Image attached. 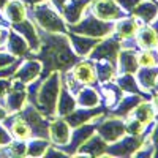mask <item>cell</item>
Instances as JSON below:
<instances>
[{"mask_svg":"<svg viewBox=\"0 0 158 158\" xmlns=\"http://www.w3.org/2000/svg\"><path fill=\"white\" fill-rule=\"evenodd\" d=\"M40 43L41 46L36 52V57L43 63V74L40 76L41 81L52 71L63 73L71 70L73 65L81 59L73 51L68 33H51L40 30Z\"/></svg>","mask_w":158,"mask_h":158,"instance_id":"obj_1","label":"cell"},{"mask_svg":"<svg viewBox=\"0 0 158 158\" xmlns=\"http://www.w3.org/2000/svg\"><path fill=\"white\" fill-rule=\"evenodd\" d=\"M29 16L40 30L51 33H68V24L65 22L62 13H59L49 0L29 6Z\"/></svg>","mask_w":158,"mask_h":158,"instance_id":"obj_2","label":"cell"},{"mask_svg":"<svg viewBox=\"0 0 158 158\" xmlns=\"http://www.w3.org/2000/svg\"><path fill=\"white\" fill-rule=\"evenodd\" d=\"M60 87H62V73L52 71L41 81V85H40V90L36 94V100L33 104L49 118L56 117V108H57V98L60 94Z\"/></svg>","mask_w":158,"mask_h":158,"instance_id":"obj_3","label":"cell"},{"mask_svg":"<svg viewBox=\"0 0 158 158\" xmlns=\"http://www.w3.org/2000/svg\"><path fill=\"white\" fill-rule=\"evenodd\" d=\"M68 32H74V33H81V35H87L92 38L101 40L114 32V22L103 21V19L97 18L87 8L81 21L76 22L74 25H68Z\"/></svg>","mask_w":158,"mask_h":158,"instance_id":"obj_4","label":"cell"},{"mask_svg":"<svg viewBox=\"0 0 158 158\" xmlns=\"http://www.w3.org/2000/svg\"><path fill=\"white\" fill-rule=\"evenodd\" d=\"M21 117L24 118L27 125L30 127L32 131V136H38V138H46L49 139V123H51V118L46 117L41 111H40L35 104L29 103L19 111Z\"/></svg>","mask_w":158,"mask_h":158,"instance_id":"obj_5","label":"cell"},{"mask_svg":"<svg viewBox=\"0 0 158 158\" xmlns=\"http://www.w3.org/2000/svg\"><path fill=\"white\" fill-rule=\"evenodd\" d=\"M120 49H122V41L114 33H111L108 36L98 40L95 48L90 51L89 59L90 60H108L115 65Z\"/></svg>","mask_w":158,"mask_h":158,"instance_id":"obj_6","label":"cell"},{"mask_svg":"<svg viewBox=\"0 0 158 158\" xmlns=\"http://www.w3.org/2000/svg\"><path fill=\"white\" fill-rule=\"evenodd\" d=\"M97 133L106 141L108 144L120 139L127 131H125V120L122 117L111 115V114H103L98 118L97 123Z\"/></svg>","mask_w":158,"mask_h":158,"instance_id":"obj_7","label":"cell"},{"mask_svg":"<svg viewBox=\"0 0 158 158\" xmlns=\"http://www.w3.org/2000/svg\"><path fill=\"white\" fill-rule=\"evenodd\" d=\"M101 115H103V114H101ZM101 115L92 118V120L87 122V123H82V125L76 127V128L71 131V136H70L68 144L62 147V149L65 150V153H67V155H74V153L77 152V149L81 147L92 135L97 133V123H98V118H100Z\"/></svg>","mask_w":158,"mask_h":158,"instance_id":"obj_8","label":"cell"},{"mask_svg":"<svg viewBox=\"0 0 158 158\" xmlns=\"http://www.w3.org/2000/svg\"><path fill=\"white\" fill-rule=\"evenodd\" d=\"M0 103L6 108L8 114H16L19 112L25 104H27V90H25V84L15 79V82H11V89L8 94L0 100Z\"/></svg>","mask_w":158,"mask_h":158,"instance_id":"obj_9","label":"cell"},{"mask_svg":"<svg viewBox=\"0 0 158 158\" xmlns=\"http://www.w3.org/2000/svg\"><path fill=\"white\" fill-rule=\"evenodd\" d=\"M146 141L142 136H133V135H123L120 139H117L111 144H108L106 155L112 156H133L135 152L141 147V144Z\"/></svg>","mask_w":158,"mask_h":158,"instance_id":"obj_10","label":"cell"},{"mask_svg":"<svg viewBox=\"0 0 158 158\" xmlns=\"http://www.w3.org/2000/svg\"><path fill=\"white\" fill-rule=\"evenodd\" d=\"M89 11L103 21H111L115 22L117 19H120L127 16V13L120 8L115 0H92L89 5Z\"/></svg>","mask_w":158,"mask_h":158,"instance_id":"obj_11","label":"cell"},{"mask_svg":"<svg viewBox=\"0 0 158 158\" xmlns=\"http://www.w3.org/2000/svg\"><path fill=\"white\" fill-rule=\"evenodd\" d=\"M41 70H43V63L40 62V59H36V56L32 54L30 57H25L21 60L13 79H18V81H21L27 85L32 81H35V79H40Z\"/></svg>","mask_w":158,"mask_h":158,"instance_id":"obj_12","label":"cell"},{"mask_svg":"<svg viewBox=\"0 0 158 158\" xmlns=\"http://www.w3.org/2000/svg\"><path fill=\"white\" fill-rule=\"evenodd\" d=\"M71 136V127L65 120V117H54L49 123V141L60 149L67 146Z\"/></svg>","mask_w":158,"mask_h":158,"instance_id":"obj_13","label":"cell"},{"mask_svg":"<svg viewBox=\"0 0 158 158\" xmlns=\"http://www.w3.org/2000/svg\"><path fill=\"white\" fill-rule=\"evenodd\" d=\"M141 22L133 16V15H127L120 19H117L114 22V35L120 40V41H128V40H133L141 27Z\"/></svg>","mask_w":158,"mask_h":158,"instance_id":"obj_14","label":"cell"},{"mask_svg":"<svg viewBox=\"0 0 158 158\" xmlns=\"http://www.w3.org/2000/svg\"><path fill=\"white\" fill-rule=\"evenodd\" d=\"M13 30H16L19 35L25 38V41L29 43L30 52L36 56L41 43H40V30L35 27V22L32 19H24L18 24H13Z\"/></svg>","mask_w":158,"mask_h":158,"instance_id":"obj_15","label":"cell"},{"mask_svg":"<svg viewBox=\"0 0 158 158\" xmlns=\"http://www.w3.org/2000/svg\"><path fill=\"white\" fill-rule=\"evenodd\" d=\"M101 114H106V108L104 106H95V108H81L77 106L74 111H71L68 115H65V120L70 123L71 128H76L82 123H87L90 122L92 118H95Z\"/></svg>","mask_w":158,"mask_h":158,"instance_id":"obj_16","label":"cell"},{"mask_svg":"<svg viewBox=\"0 0 158 158\" xmlns=\"http://www.w3.org/2000/svg\"><path fill=\"white\" fill-rule=\"evenodd\" d=\"M70 71L81 85H84V84H89V85L98 84L97 82V73H95V62L90 60V59L89 60H81V62L77 60Z\"/></svg>","mask_w":158,"mask_h":158,"instance_id":"obj_17","label":"cell"},{"mask_svg":"<svg viewBox=\"0 0 158 158\" xmlns=\"http://www.w3.org/2000/svg\"><path fill=\"white\" fill-rule=\"evenodd\" d=\"M3 125L8 128L10 135L13 136V139H19V141H27L29 138H32V131L30 127L27 125V122L21 117L19 112L16 114H8V117L3 120Z\"/></svg>","mask_w":158,"mask_h":158,"instance_id":"obj_18","label":"cell"},{"mask_svg":"<svg viewBox=\"0 0 158 158\" xmlns=\"http://www.w3.org/2000/svg\"><path fill=\"white\" fill-rule=\"evenodd\" d=\"M115 67H117L118 73H131V74H135L138 71V68H139L136 48L122 46L120 52H118Z\"/></svg>","mask_w":158,"mask_h":158,"instance_id":"obj_19","label":"cell"},{"mask_svg":"<svg viewBox=\"0 0 158 158\" xmlns=\"http://www.w3.org/2000/svg\"><path fill=\"white\" fill-rule=\"evenodd\" d=\"M92 0H68L62 10V16L68 25H74L82 19L85 10L89 8Z\"/></svg>","mask_w":158,"mask_h":158,"instance_id":"obj_20","label":"cell"},{"mask_svg":"<svg viewBox=\"0 0 158 158\" xmlns=\"http://www.w3.org/2000/svg\"><path fill=\"white\" fill-rule=\"evenodd\" d=\"M2 15L6 22L18 24L29 16V5L24 0H8V3L2 10Z\"/></svg>","mask_w":158,"mask_h":158,"instance_id":"obj_21","label":"cell"},{"mask_svg":"<svg viewBox=\"0 0 158 158\" xmlns=\"http://www.w3.org/2000/svg\"><path fill=\"white\" fill-rule=\"evenodd\" d=\"M142 100H149V98L142 97V95H138V94H128V95H123L120 100H118V103L115 104V106L111 108V109L108 111V114L125 118V117H128L131 112H133V109L138 106V104H139Z\"/></svg>","mask_w":158,"mask_h":158,"instance_id":"obj_22","label":"cell"},{"mask_svg":"<svg viewBox=\"0 0 158 158\" xmlns=\"http://www.w3.org/2000/svg\"><path fill=\"white\" fill-rule=\"evenodd\" d=\"M5 44H6V51L10 52L11 56H15L16 59H25L27 54H32L30 48H29V43L25 41V38L22 35H19L16 30H10L8 32Z\"/></svg>","mask_w":158,"mask_h":158,"instance_id":"obj_23","label":"cell"},{"mask_svg":"<svg viewBox=\"0 0 158 158\" xmlns=\"http://www.w3.org/2000/svg\"><path fill=\"white\" fill-rule=\"evenodd\" d=\"M68 40H70V44H71L73 51L81 59L89 57L90 51L94 49L95 44L98 43V38H92V36L81 35V33H74V32H68Z\"/></svg>","mask_w":158,"mask_h":158,"instance_id":"obj_24","label":"cell"},{"mask_svg":"<svg viewBox=\"0 0 158 158\" xmlns=\"http://www.w3.org/2000/svg\"><path fill=\"white\" fill-rule=\"evenodd\" d=\"M74 97H76L77 106H81V108H95V106H100L101 104L100 92L89 84H84L79 87L74 92Z\"/></svg>","mask_w":158,"mask_h":158,"instance_id":"obj_25","label":"cell"},{"mask_svg":"<svg viewBox=\"0 0 158 158\" xmlns=\"http://www.w3.org/2000/svg\"><path fill=\"white\" fill-rule=\"evenodd\" d=\"M141 24H152L156 16H158V3L155 0H141V2L135 6V10L131 11Z\"/></svg>","mask_w":158,"mask_h":158,"instance_id":"obj_26","label":"cell"},{"mask_svg":"<svg viewBox=\"0 0 158 158\" xmlns=\"http://www.w3.org/2000/svg\"><path fill=\"white\" fill-rule=\"evenodd\" d=\"M76 108H77V103H76L74 94L62 82L60 94H59V98H57L56 115H57V117H65V115H68L71 111H74Z\"/></svg>","mask_w":158,"mask_h":158,"instance_id":"obj_27","label":"cell"},{"mask_svg":"<svg viewBox=\"0 0 158 158\" xmlns=\"http://www.w3.org/2000/svg\"><path fill=\"white\" fill-rule=\"evenodd\" d=\"M108 149V142L104 141L98 133H94L81 147L77 149V155H87V156H100L104 155Z\"/></svg>","mask_w":158,"mask_h":158,"instance_id":"obj_28","label":"cell"},{"mask_svg":"<svg viewBox=\"0 0 158 158\" xmlns=\"http://www.w3.org/2000/svg\"><path fill=\"white\" fill-rule=\"evenodd\" d=\"M135 76L144 92H152L158 82V67H139Z\"/></svg>","mask_w":158,"mask_h":158,"instance_id":"obj_29","label":"cell"},{"mask_svg":"<svg viewBox=\"0 0 158 158\" xmlns=\"http://www.w3.org/2000/svg\"><path fill=\"white\" fill-rule=\"evenodd\" d=\"M115 84L122 89L123 94H138V95H142L149 98V92H144L141 89V85L138 84L136 81V76L131 74V73H118L115 76Z\"/></svg>","mask_w":158,"mask_h":158,"instance_id":"obj_30","label":"cell"},{"mask_svg":"<svg viewBox=\"0 0 158 158\" xmlns=\"http://www.w3.org/2000/svg\"><path fill=\"white\" fill-rule=\"evenodd\" d=\"M136 43L141 49H153V48H158V33L153 30L152 25L149 24H142L136 36Z\"/></svg>","mask_w":158,"mask_h":158,"instance_id":"obj_31","label":"cell"},{"mask_svg":"<svg viewBox=\"0 0 158 158\" xmlns=\"http://www.w3.org/2000/svg\"><path fill=\"white\" fill-rule=\"evenodd\" d=\"M95 62V73H97V82L106 84L112 82L117 76V67L108 60H94Z\"/></svg>","mask_w":158,"mask_h":158,"instance_id":"obj_32","label":"cell"},{"mask_svg":"<svg viewBox=\"0 0 158 158\" xmlns=\"http://www.w3.org/2000/svg\"><path fill=\"white\" fill-rule=\"evenodd\" d=\"M130 115L135 117V118H138V120L142 122L144 125H147V123H150V122L155 120V117H156V109H155V106L152 104V101L142 100V101L138 104V106L133 109V112H131Z\"/></svg>","mask_w":158,"mask_h":158,"instance_id":"obj_33","label":"cell"},{"mask_svg":"<svg viewBox=\"0 0 158 158\" xmlns=\"http://www.w3.org/2000/svg\"><path fill=\"white\" fill-rule=\"evenodd\" d=\"M101 94H103V100H104V106H106L108 109L114 108L115 104L118 103V100L123 97L122 89L118 87L115 82L101 84Z\"/></svg>","mask_w":158,"mask_h":158,"instance_id":"obj_34","label":"cell"},{"mask_svg":"<svg viewBox=\"0 0 158 158\" xmlns=\"http://www.w3.org/2000/svg\"><path fill=\"white\" fill-rule=\"evenodd\" d=\"M51 146V141L46 138L32 136L25 141V155L30 156H44L46 149Z\"/></svg>","mask_w":158,"mask_h":158,"instance_id":"obj_35","label":"cell"},{"mask_svg":"<svg viewBox=\"0 0 158 158\" xmlns=\"http://www.w3.org/2000/svg\"><path fill=\"white\" fill-rule=\"evenodd\" d=\"M139 67H158V48L153 49H141L138 52Z\"/></svg>","mask_w":158,"mask_h":158,"instance_id":"obj_36","label":"cell"},{"mask_svg":"<svg viewBox=\"0 0 158 158\" xmlns=\"http://www.w3.org/2000/svg\"><path fill=\"white\" fill-rule=\"evenodd\" d=\"M125 131L127 135H133V136H142L144 135V130H146V125H144L142 122H139L138 118L135 117H125Z\"/></svg>","mask_w":158,"mask_h":158,"instance_id":"obj_37","label":"cell"},{"mask_svg":"<svg viewBox=\"0 0 158 158\" xmlns=\"http://www.w3.org/2000/svg\"><path fill=\"white\" fill-rule=\"evenodd\" d=\"M152 146H153V150H155V156H158V115L155 117V122H153V128L150 131V135L147 138Z\"/></svg>","mask_w":158,"mask_h":158,"instance_id":"obj_38","label":"cell"},{"mask_svg":"<svg viewBox=\"0 0 158 158\" xmlns=\"http://www.w3.org/2000/svg\"><path fill=\"white\" fill-rule=\"evenodd\" d=\"M115 2L120 5V8L127 13V15H131V11L135 10V6L141 2V0H115Z\"/></svg>","mask_w":158,"mask_h":158,"instance_id":"obj_39","label":"cell"},{"mask_svg":"<svg viewBox=\"0 0 158 158\" xmlns=\"http://www.w3.org/2000/svg\"><path fill=\"white\" fill-rule=\"evenodd\" d=\"M13 141V136L10 135V131L5 125H0V149L5 147L6 144H10Z\"/></svg>","mask_w":158,"mask_h":158,"instance_id":"obj_40","label":"cell"},{"mask_svg":"<svg viewBox=\"0 0 158 158\" xmlns=\"http://www.w3.org/2000/svg\"><path fill=\"white\" fill-rule=\"evenodd\" d=\"M15 60H16L15 56H11L8 51L0 49V68H3L5 65H10L11 62H15Z\"/></svg>","mask_w":158,"mask_h":158,"instance_id":"obj_41","label":"cell"},{"mask_svg":"<svg viewBox=\"0 0 158 158\" xmlns=\"http://www.w3.org/2000/svg\"><path fill=\"white\" fill-rule=\"evenodd\" d=\"M49 2L54 5V8L59 11V13H62V10H63V6H65V3L68 2V0H49Z\"/></svg>","mask_w":158,"mask_h":158,"instance_id":"obj_42","label":"cell"},{"mask_svg":"<svg viewBox=\"0 0 158 158\" xmlns=\"http://www.w3.org/2000/svg\"><path fill=\"white\" fill-rule=\"evenodd\" d=\"M8 32L10 30H6L2 24H0V46H3L5 44V41H6V36H8Z\"/></svg>","mask_w":158,"mask_h":158,"instance_id":"obj_43","label":"cell"},{"mask_svg":"<svg viewBox=\"0 0 158 158\" xmlns=\"http://www.w3.org/2000/svg\"><path fill=\"white\" fill-rule=\"evenodd\" d=\"M6 117H8V111H6V108L3 106V104L0 103V122H3Z\"/></svg>","mask_w":158,"mask_h":158,"instance_id":"obj_44","label":"cell"},{"mask_svg":"<svg viewBox=\"0 0 158 158\" xmlns=\"http://www.w3.org/2000/svg\"><path fill=\"white\" fill-rule=\"evenodd\" d=\"M152 104L155 106V109L158 111V90H152Z\"/></svg>","mask_w":158,"mask_h":158,"instance_id":"obj_45","label":"cell"},{"mask_svg":"<svg viewBox=\"0 0 158 158\" xmlns=\"http://www.w3.org/2000/svg\"><path fill=\"white\" fill-rule=\"evenodd\" d=\"M150 25H152V27H153V30H155V32L158 33V16H156V19H155V21H153V22H152Z\"/></svg>","mask_w":158,"mask_h":158,"instance_id":"obj_46","label":"cell"},{"mask_svg":"<svg viewBox=\"0 0 158 158\" xmlns=\"http://www.w3.org/2000/svg\"><path fill=\"white\" fill-rule=\"evenodd\" d=\"M155 2H156V3H158V0H155Z\"/></svg>","mask_w":158,"mask_h":158,"instance_id":"obj_47","label":"cell"}]
</instances>
